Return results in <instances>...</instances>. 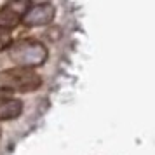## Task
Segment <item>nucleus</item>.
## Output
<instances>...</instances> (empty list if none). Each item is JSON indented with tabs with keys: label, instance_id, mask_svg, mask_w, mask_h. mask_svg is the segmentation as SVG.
<instances>
[{
	"label": "nucleus",
	"instance_id": "7ed1b4c3",
	"mask_svg": "<svg viewBox=\"0 0 155 155\" xmlns=\"http://www.w3.org/2000/svg\"><path fill=\"white\" fill-rule=\"evenodd\" d=\"M30 0H11L4 7H0V28L11 30L19 21H23L28 12Z\"/></svg>",
	"mask_w": 155,
	"mask_h": 155
},
{
	"label": "nucleus",
	"instance_id": "0eeeda50",
	"mask_svg": "<svg viewBox=\"0 0 155 155\" xmlns=\"http://www.w3.org/2000/svg\"><path fill=\"white\" fill-rule=\"evenodd\" d=\"M0 138H2V129H0Z\"/></svg>",
	"mask_w": 155,
	"mask_h": 155
},
{
	"label": "nucleus",
	"instance_id": "f03ea898",
	"mask_svg": "<svg viewBox=\"0 0 155 155\" xmlns=\"http://www.w3.org/2000/svg\"><path fill=\"white\" fill-rule=\"evenodd\" d=\"M9 56L14 61V64L21 68H33L45 63L47 49L42 42H37V40H19L11 47Z\"/></svg>",
	"mask_w": 155,
	"mask_h": 155
},
{
	"label": "nucleus",
	"instance_id": "20e7f679",
	"mask_svg": "<svg viewBox=\"0 0 155 155\" xmlns=\"http://www.w3.org/2000/svg\"><path fill=\"white\" fill-rule=\"evenodd\" d=\"M56 16V11L49 4H38L35 7L28 9V12L23 18V23L26 26H44L49 25Z\"/></svg>",
	"mask_w": 155,
	"mask_h": 155
},
{
	"label": "nucleus",
	"instance_id": "f257e3e1",
	"mask_svg": "<svg viewBox=\"0 0 155 155\" xmlns=\"http://www.w3.org/2000/svg\"><path fill=\"white\" fill-rule=\"evenodd\" d=\"M42 85V77L31 68H9L0 71V89L14 92H31Z\"/></svg>",
	"mask_w": 155,
	"mask_h": 155
},
{
	"label": "nucleus",
	"instance_id": "423d86ee",
	"mask_svg": "<svg viewBox=\"0 0 155 155\" xmlns=\"http://www.w3.org/2000/svg\"><path fill=\"white\" fill-rule=\"evenodd\" d=\"M12 40V35H11V30L7 28H0V51L5 49Z\"/></svg>",
	"mask_w": 155,
	"mask_h": 155
},
{
	"label": "nucleus",
	"instance_id": "39448f33",
	"mask_svg": "<svg viewBox=\"0 0 155 155\" xmlns=\"http://www.w3.org/2000/svg\"><path fill=\"white\" fill-rule=\"evenodd\" d=\"M23 112V103L14 98H0V120L18 119Z\"/></svg>",
	"mask_w": 155,
	"mask_h": 155
}]
</instances>
